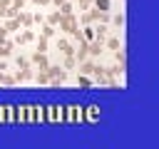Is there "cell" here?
<instances>
[{"instance_id":"6da1fadb","label":"cell","mask_w":159,"mask_h":149,"mask_svg":"<svg viewBox=\"0 0 159 149\" xmlns=\"http://www.w3.org/2000/svg\"><path fill=\"white\" fill-rule=\"evenodd\" d=\"M45 122H50V124L65 122V107L62 104H47L45 107Z\"/></svg>"},{"instance_id":"7a4b0ae2","label":"cell","mask_w":159,"mask_h":149,"mask_svg":"<svg viewBox=\"0 0 159 149\" xmlns=\"http://www.w3.org/2000/svg\"><path fill=\"white\" fill-rule=\"evenodd\" d=\"M99 117H102V107H99V104H89V107H84V122L94 124V122H99Z\"/></svg>"},{"instance_id":"3957f363","label":"cell","mask_w":159,"mask_h":149,"mask_svg":"<svg viewBox=\"0 0 159 149\" xmlns=\"http://www.w3.org/2000/svg\"><path fill=\"white\" fill-rule=\"evenodd\" d=\"M60 27H62L65 32H75V30H77L75 15H72V12H70V15H60Z\"/></svg>"},{"instance_id":"277c9868","label":"cell","mask_w":159,"mask_h":149,"mask_svg":"<svg viewBox=\"0 0 159 149\" xmlns=\"http://www.w3.org/2000/svg\"><path fill=\"white\" fill-rule=\"evenodd\" d=\"M25 114H27V104H15V122L25 124Z\"/></svg>"},{"instance_id":"5b68a950","label":"cell","mask_w":159,"mask_h":149,"mask_svg":"<svg viewBox=\"0 0 159 149\" xmlns=\"http://www.w3.org/2000/svg\"><path fill=\"white\" fill-rule=\"evenodd\" d=\"M5 124H15V104H5Z\"/></svg>"},{"instance_id":"8992f818","label":"cell","mask_w":159,"mask_h":149,"mask_svg":"<svg viewBox=\"0 0 159 149\" xmlns=\"http://www.w3.org/2000/svg\"><path fill=\"white\" fill-rule=\"evenodd\" d=\"M32 62L40 65V70H45V67H47V57H45V52H35V55H32Z\"/></svg>"},{"instance_id":"52a82bcc","label":"cell","mask_w":159,"mask_h":149,"mask_svg":"<svg viewBox=\"0 0 159 149\" xmlns=\"http://www.w3.org/2000/svg\"><path fill=\"white\" fill-rule=\"evenodd\" d=\"M35 107V122H45V104H32Z\"/></svg>"},{"instance_id":"ba28073f","label":"cell","mask_w":159,"mask_h":149,"mask_svg":"<svg viewBox=\"0 0 159 149\" xmlns=\"http://www.w3.org/2000/svg\"><path fill=\"white\" fill-rule=\"evenodd\" d=\"M72 119H75L77 124L84 122V107H82V104H75V117H72Z\"/></svg>"},{"instance_id":"9c48e42d","label":"cell","mask_w":159,"mask_h":149,"mask_svg":"<svg viewBox=\"0 0 159 149\" xmlns=\"http://www.w3.org/2000/svg\"><path fill=\"white\" fill-rule=\"evenodd\" d=\"M57 47H60V52H62V55H72V45H70L67 40H60V42H57Z\"/></svg>"},{"instance_id":"30bf717a","label":"cell","mask_w":159,"mask_h":149,"mask_svg":"<svg viewBox=\"0 0 159 149\" xmlns=\"http://www.w3.org/2000/svg\"><path fill=\"white\" fill-rule=\"evenodd\" d=\"M17 20H20V25H27V27L32 25V15H27V12H20Z\"/></svg>"},{"instance_id":"8fae6325","label":"cell","mask_w":159,"mask_h":149,"mask_svg":"<svg viewBox=\"0 0 159 149\" xmlns=\"http://www.w3.org/2000/svg\"><path fill=\"white\" fill-rule=\"evenodd\" d=\"M94 7L102 12H109V0H94Z\"/></svg>"},{"instance_id":"7c38bea8","label":"cell","mask_w":159,"mask_h":149,"mask_svg":"<svg viewBox=\"0 0 159 149\" xmlns=\"http://www.w3.org/2000/svg\"><path fill=\"white\" fill-rule=\"evenodd\" d=\"M30 40H32V32H30V30H25V32L17 37V42H20V45H22V42H30Z\"/></svg>"},{"instance_id":"4fadbf2b","label":"cell","mask_w":159,"mask_h":149,"mask_svg":"<svg viewBox=\"0 0 159 149\" xmlns=\"http://www.w3.org/2000/svg\"><path fill=\"white\" fill-rule=\"evenodd\" d=\"M52 32H55L52 25H45V27H42V37H52Z\"/></svg>"},{"instance_id":"5bb4252c","label":"cell","mask_w":159,"mask_h":149,"mask_svg":"<svg viewBox=\"0 0 159 149\" xmlns=\"http://www.w3.org/2000/svg\"><path fill=\"white\" fill-rule=\"evenodd\" d=\"M47 20H50V25H57V22H60V12H52Z\"/></svg>"},{"instance_id":"9a60e30c","label":"cell","mask_w":159,"mask_h":149,"mask_svg":"<svg viewBox=\"0 0 159 149\" xmlns=\"http://www.w3.org/2000/svg\"><path fill=\"white\" fill-rule=\"evenodd\" d=\"M107 45H109L112 50H117V47H119V40H117V37H109V42H107Z\"/></svg>"},{"instance_id":"2e32d148","label":"cell","mask_w":159,"mask_h":149,"mask_svg":"<svg viewBox=\"0 0 159 149\" xmlns=\"http://www.w3.org/2000/svg\"><path fill=\"white\" fill-rule=\"evenodd\" d=\"M10 2H12V0H0V12H2V10H7V7H10Z\"/></svg>"},{"instance_id":"e0dca14e","label":"cell","mask_w":159,"mask_h":149,"mask_svg":"<svg viewBox=\"0 0 159 149\" xmlns=\"http://www.w3.org/2000/svg\"><path fill=\"white\" fill-rule=\"evenodd\" d=\"M112 20H114V25H124V17H122V15H114Z\"/></svg>"},{"instance_id":"ac0fdd59","label":"cell","mask_w":159,"mask_h":149,"mask_svg":"<svg viewBox=\"0 0 159 149\" xmlns=\"http://www.w3.org/2000/svg\"><path fill=\"white\" fill-rule=\"evenodd\" d=\"M0 124H5V104H0Z\"/></svg>"},{"instance_id":"d6986e66","label":"cell","mask_w":159,"mask_h":149,"mask_svg":"<svg viewBox=\"0 0 159 149\" xmlns=\"http://www.w3.org/2000/svg\"><path fill=\"white\" fill-rule=\"evenodd\" d=\"M52 2H57V5H60V2H65V0H52Z\"/></svg>"}]
</instances>
